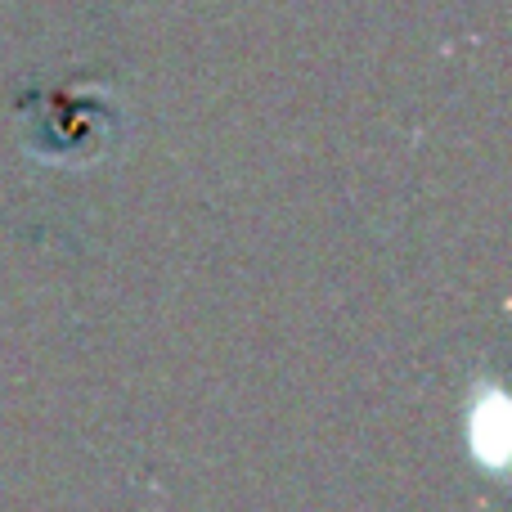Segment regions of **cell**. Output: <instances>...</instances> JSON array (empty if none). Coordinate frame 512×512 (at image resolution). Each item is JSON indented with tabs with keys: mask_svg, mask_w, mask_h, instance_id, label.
Here are the masks:
<instances>
[{
	"mask_svg": "<svg viewBox=\"0 0 512 512\" xmlns=\"http://www.w3.org/2000/svg\"><path fill=\"white\" fill-rule=\"evenodd\" d=\"M504 396L499 391H490V396H477V405H472V450L481 454V459L499 463L504 459Z\"/></svg>",
	"mask_w": 512,
	"mask_h": 512,
	"instance_id": "cell-1",
	"label": "cell"
}]
</instances>
